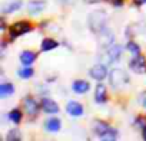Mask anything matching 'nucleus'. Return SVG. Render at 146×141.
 Wrapping results in <instances>:
<instances>
[{
  "label": "nucleus",
  "instance_id": "nucleus-7",
  "mask_svg": "<svg viewBox=\"0 0 146 141\" xmlns=\"http://www.w3.org/2000/svg\"><path fill=\"white\" fill-rule=\"evenodd\" d=\"M89 75H90L92 79L100 82V81H103V79L108 77V68H106L105 65H95V66L89 70Z\"/></svg>",
  "mask_w": 146,
  "mask_h": 141
},
{
  "label": "nucleus",
  "instance_id": "nucleus-9",
  "mask_svg": "<svg viewBox=\"0 0 146 141\" xmlns=\"http://www.w3.org/2000/svg\"><path fill=\"white\" fill-rule=\"evenodd\" d=\"M46 9V2L44 0H32L27 5V10L30 15H39Z\"/></svg>",
  "mask_w": 146,
  "mask_h": 141
},
{
  "label": "nucleus",
  "instance_id": "nucleus-23",
  "mask_svg": "<svg viewBox=\"0 0 146 141\" xmlns=\"http://www.w3.org/2000/svg\"><path fill=\"white\" fill-rule=\"evenodd\" d=\"M109 2L113 5V6H123V0H109Z\"/></svg>",
  "mask_w": 146,
  "mask_h": 141
},
{
  "label": "nucleus",
  "instance_id": "nucleus-26",
  "mask_svg": "<svg viewBox=\"0 0 146 141\" xmlns=\"http://www.w3.org/2000/svg\"><path fill=\"white\" fill-rule=\"evenodd\" d=\"M142 137H143V140L146 141V125L142 128Z\"/></svg>",
  "mask_w": 146,
  "mask_h": 141
},
{
  "label": "nucleus",
  "instance_id": "nucleus-12",
  "mask_svg": "<svg viewBox=\"0 0 146 141\" xmlns=\"http://www.w3.org/2000/svg\"><path fill=\"white\" fill-rule=\"evenodd\" d=\"M36 59H37V53L33 52V50H23L20 53V62L25 66H30Z\"/></svg>",
  "mask_w": 146,
  "mask_h": 141
},
{
  "label": "nucleus",
  "instance_id": "nucleus-8",
  "mask_svg": "<svg viewBox=\"0 0 146 141\" xmlns=\"http://www.w3.org/2000/svg\"><path fill=\"white\" fill-rule=\"evenodd\" d=\"M66 111L72 117H82L83 115V105L78 101H69L66 104Z\"/></svg>",
  "mask_w": 146,
  "mask_h": 141
},
{
  "label": "nucleus",
  "instance_id": "nucleus-25",
  "mask_svg": "<svg viewBox=\"0 0 146 141\" xmlns=\"http://www.w3.org/2000/svg\"><path fill=\"white\" fill-rule=\"evenodd\" d=\"M133 3H135L136 6H142V5L146 3V0H133Z\"/></svg>",
  "mask_w": 146,
  "mask_h": 141
},
{
  "label": "nucleus",
  "instance_id": "nucleus-1",
  "mask_svg": "<svg viewBox=\"0 0 146 141\" xmlns=\"http://www.w3.org/2000/svg\"><path fill=\"white\" fill-rule=\"evenodd\" d=\"M93 131H95V134L100 140H105V141H115V140H117V131L115 128H112L105 121H95Z\"/></svg>",
  "mask_w": 146,
  "mask_h": 141
},
{
  "label": "nucleus",
  "instance_id": "nucleus-15",
  "mask_svg": "<svg viewBox=\"0 0 146 141\" xmlns=\"http://www.w3.org/2000/svg\"><path fill=\"white\" fill-rule=\"evenodd\" d=\"M44 127H46V130L50 131V132H57V131H60V128H62V121H60L59 118H50V120H47V121L44 122Z\"/></svg>",
  "mask_w": 146,
  "mask_h": 141
},
{
  "label": "nucleus",
  "instance_id": "nucleus-2",
  "mask_svg": "<svg viewBox=\"0 0 146 141\" xmlns=\"http://www.w3.org/2000/svg\"><path fill=\"white\" fill-rule=\"evenodd\" d=\"M32 29H33V26H32V23H30L29 20H19V22H15V23L9 28V39H10V40H15L16 38L29 33Z\"/></svg>",
  "mask_w": 146,
  "mask_h": 141
},
{
  "label": "nucleus",
  "instance_id": "nucleus-16",
  "mask_svg": "<svg viewBox=\"0 0 146 141\" xmlns=\"http://www.w3.org/2000/svg\"><path fill=\"white\" fill-rule=\"evenodd\" d=\"M22 6H23V2H22V0H13V2H9L7 5L3 6V13H5V15L13 13V12L19 10Z\"/></svg>",
  "mask_w": 146,
  "mask_h": 141
},
{
  "label": "nucleus",
  "instance_id": "nucleus-6",
  "mask_svg": "<svg viewBox=\"0 0 146 141\" xmlns=\"http://www.w3.org/2000/svg\"><path fill=\"white\" fill-rule=\"evenodd\" d=\"M129 68L137 75H143L146 74V58L143 55H137L133 56V59L129 62Z\"/></svg>",
  "mask_w": 146,
  "mask_h": 141
},
{
  "label": "nucleus",
  "instance_id": "nucleus-13",
  "mask_svg": "<svg viewBox=\"0 0 146 141\" xmlns=\"http://www.w3.org/2000/svg\"><path fill=\"white\" fill-rule=\"evenodd\" d=\"M95 101L98 104H105L108 101V91L103 84H98L96 91H95Z\"/></svg>",
  "mask_w": 146,
  "mask_h": 141
},
{
  "label": "nucleus",
  "instance_id": "nucleus-19",
  "mask_svg": "<svg viewBox=\"0 0 146 141\" xmlns=\"http://www.w3.org/2000/svg\"><path fill=\"white\" fill-rule=\"evenodd\" d=\"M9 118H10L12 122H15V124H20V122H22V118H23V112H22V109H19V108L12 109V111L9 112Z\"/></svg>",
  "mask_w": 146,
  "mask_h": 141
},
{
  "label": "nucleus",
  "instance_id": "nucleus-4",
  "mask_svg": "<svg viewBox=\"0 0 146 141\" xmlns=\"http://www.w3.org/2000/svg\"><path fill=\"white\" fill-rule=\"evenodd\" d=\"M105 20H106V15L103 12H95L89 16V28L95 33H100L105 29Z\"/></svg>",
  "mask_w": 146,
  "mask_h": 141
},
{
  "label": "nucleus",
  "instance_id": "nucleus-21",
  "mask_svg": "<svg viewBox=\"0 0 146 141\" xmlns=\"http://www.w3.org/2000/svg\"><path fill=\"white\" fill-rule=\"evenodd\" d=\"M6 140L7 141H20L22 140V132L17 130V128H13V130H10L9 132H7V137H6Z\"/></svg>",
  "mask_w": 146,
  "mask_h": 141
},
{
  "label": "nucleus",
  "instance_id": "nucleus-22",
  "mask_svg": "<svg viewBox=\"0 0 146 141\" xmlns=\"http://www.w3.org/2000/svg\"><path fill=\"white\" fill-rule=\"evenodd\" d=\"M126 49L133 55V56H137V55H140V46L137 45V43H135V42H127L126 43Z\"/></svg>",
  "mask_w": 146,
  "mask_h": 141
},
{
  "label": "nucleus",
  "instance_id": "nucleus-11",
  "mask_svg": "<svg viewBox=\"0 0 146 141\" xmlns=\"http://www.w3.org/2000/svg\"><path fill=\"white\" fill-rule=\"evenodd\" d=\"M72 89H73V92H75V94H78V95H83V94H86V92L90 89V84H89L88 81L78 79V81H75V82H73V85H72Z\"/></svg>",
  "mask_w": 146,
  "mask_h": 141
},
{
  "label": "nucleus",
  "instance_id": "nucleus-18",
  "mask_svg": "<svg viewBox=\"0 0 146 141\" xmlns=\"http://www.w3.org/2000/svg\"><path fill=\"white\" fill-rule=\"evenodd\" d=\"M13 94H15V85L13 84L6 82V84L0 85V98H7Z\"/></svg>",
  "mask_w": 146,
  "mask_h": 141
},
{
  "label": "nucleus",
  "instance_id": "nucleus-3",
  "mask_svg": "<svg viewBox=\"0 0 146 141\" xmlns=\"http://www.w3.org/2000/svg\"><path fill=\"white\" fill-rule=\"evenodd\" d=\"M109 78H110L109 79L110 85L115 89H120L129 82V77L126 75V72H123L122 69H113L110 72V75H109Z\"/></svg>",
  "mask_w": 146,
  "mask_h": 141
},
{
  "label": "nucleus",
  "instance_id": "nucleus-24",
  "mask_svg": "<svg viewBox=\"0 0 146 141\" xmlns=\"http://www.w3.org/2000/svg\"><path fill=\"white\" fill-rule=\"evenodd\" d=\"M140 102H142V107H143V108H146V91L140 95Z\"/></svg>",
  "mask_w": 146,
  "mask_h": 141
},
{
  "label": "nucleus",
  "instance_id": "nucleus-14",
  "mask_svg": "<svg viewBox=\"0 0 146 141\" xmlns=\"http://www.w3.org/2000/svg\"><path fill=\"white\" fill-rule=\"evenodd\" d=\"M120 55H122V48H120L119 45H115V43L110 45V48L108 49L109 60H110V62H116V60H119Z\"/></svg>",
  "mask_w": 146,
  "mask_h": 141
},
{
  "label": "nucleus",
  "instance_id": "nucleus-10",
  "mask_svg": "<svg viewBox=\"0 0 146 141\" xmlns=\"http://www.w3.org/2000/svg\"><path fill=\"white\" fill-rule=\"evenodd\" d=\"M40 104H42V109H43L46 114H57V112H59V105H57V102H54V101L50 99V98H43Z\"/></svg>",
  "mask_w": 146,
  "mask_h": 141
},
{
  "label": "nucleus",
  "instance_id": "nucleus-20",
  "mask_svg": "<svg viewBox=\"0 0 146 141\" xmlns=\"http://www.w3.org/2000/svg\"><path fill=\"white\" fill-rule=\"evenodd\" d=\"M17 75H19V78H22V79H30V78L35 75V69H33V68H29V66L22 68V69L17 70Z\"/></svg>",
  "mask_w": 146,
  "mask_h": 141
},
{
  "label": "nucleus",
  "instance_id": "nucleus-17",
  "mask_svg": "<svg viewBox=\"0 0 146 141\" xmlns=\"http://www.w3.org/2000/svg\"><path fill=\"white\" fill-rule=\"evenodd\" d=\"M57 46H59L57 40H54V39H52V38H46V39H43V40H42L40 49H42L43 52H49V50L56 49Z\"/></svg>",
  "mask_w": 146,
  "mask_h": 141
},
{
  "label": "nucleus",
  "instance_id": "nucleus-5",
  "mask_svg": "<svg viewBox=\"0 0 146 141\" xmlns=\"http://www.w3.org/2000/svg\"><path fill=\"white\" fill-rule=\"evenodd\" d=\"M23 108H25V112L29 117L33 118V117H37L39 115V111L42 108V104H39L32 95H27L23 99Z\"/></svg>",
  "mask_w": 146,
  "mask_h": 141
}]
</instances>
